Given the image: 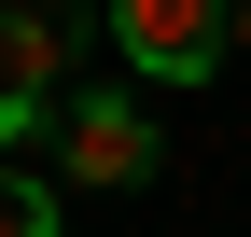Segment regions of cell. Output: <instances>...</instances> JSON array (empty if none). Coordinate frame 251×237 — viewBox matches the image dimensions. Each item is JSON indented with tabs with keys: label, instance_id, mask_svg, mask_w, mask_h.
Masks as SVG:
<instances>
[{
	"label": "cell",
	"instance_id": "cell-2",
	"mask_svg": "<svg viewBox=\"0 0 251 237\" xmlns=\"http://www.w3.org/2000/svg\"><path fill=\"white\" fill-rule=\"evenodd\" d=\"M224 14H237V0H112V42H126V70H140V84H209V70H224Z\"/></svg>",
	"mask_w": 251,
	"mask_h": 237
},
{
	"label": "cell",
	"instance_id": "cell-3",
	"mask_svg": "<svg viewBox=\"0 0 251 237\" xmlns=\"http://www.w3.org/2000/svg\"><path fill=\"white\" fill-rule=\"evenodd\" d=\"M0 237H70V210H56L42 167H0Z\"/></svg>",
	"mask_w": 251,
	"mask_h": 237
},
{
	"label": "cell",
	"instance_id": "cell-1",
	"mask_svg": "<svg viewBox=\"0 0 251 237\" xmlns=\"http://www.w3.org/2000/svg\"><path fill=\"white\" fill-rule=\"evenodd\" d=\"M153 167L168 154H153V112L140 98H70L56 112V195H140Z\"/></svg>",
	"mask_w": 251,
	"mask_h": 237
}]
</instances>
